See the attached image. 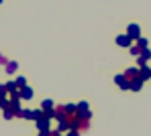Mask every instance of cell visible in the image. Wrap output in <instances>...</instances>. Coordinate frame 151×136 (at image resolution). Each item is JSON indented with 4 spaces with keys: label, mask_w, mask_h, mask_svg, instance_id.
I'll return each mask as SVG.
<instances>
[{
    "label": "cell",
    "mask_w": 151,
    "mask_h": 136,
    "mask_svg": "<svg viewBox=\"0 0 151 136\" xmlns=\"http://www.w3.org/2000/svg\"><path fill=\"white\" fill-rule=\"evenodd\" d=\"M114 83H119L121 89H131V81H129V77L125 73L123 75H114Z\"/></svg>",
    "instance_id": "1"
},
{
    "label": "cell",
    "mask_w": 151,
    "mask_h": 136,
    "mask_svg": "<svg viewBox=\"0 0 151 136\" xmlns=\"http://www.w3.org/2000/svg\"><path fill=\"white\" fill-rule=\"evenodd\" d=\"M127 35H129L131 39H139V37H141V27H139V25H129Z\"/></svg>",
    "instance_id": "2"
},
{
    "label": "cell",
    "mask_w": 151,
    "mask_h": 136,
    "mask_svg": "<svg viewBox=\"0 0 151 136\" xmlns=\"http://www.w3.org/2000/svg\"><path fill=\"white\" fill-rule=\"evenodd\" d=\"M49 116H41L39 120H37V126H39V130L43 132V130H49Z\"/></svg>",
    "instance_id": "3"
},
{
    "label": "cell",
    "mask_w": 151,
    "mask_h": 136,
    "mask_svg": "<svg viewBox=\"0 0 151 136\" xmlns=\"http://www.w3.org/2000/svg\"><path fill=\"white\" fill-rule=\"evenodd\" d=\"M131 41H133V39H131L129 35H121V37L116 39V45H119V47H127V49H129V47H131Z\"/></svg>",
    "instance_id": "4"
},
{
    "label": "cell",
    "mask_w": 151,
    "mask_h": 136,
    "mask_svg": "<svg viewBox=\"0 0 151 136\" xmlns=\"http://www.w3.org/2000/svg\"><path fill=\"white\" fill-rule=\"evenodd\" d=\"M129 81H131V89H133V91H139V89L143 87V79H141L139 75L133 77V79H129Z\"/></svg>",
    "instance_id": "5"
},
{
    "label": "cell",
    "mask_w": 151,
    "mask_h": 136,
    "mask_svg": "<svg viewBox=\"0 0 151 136\" xmlns=\"http://www.w3.org/2000/svg\"><path fill=\"white\" fill-rule=\"evenodd\" d=\"M139 77L143 79V81H147L151 77V69L149 67H145V65H141V71H139Z\"/></svg>",
    "instance_id": "6"
},
{
    "label": "cell",
    "mask_w": 151,
    "mask_h": 136,
    "mask_svg": "<svg viewBox=\"0 0 151 136\" xmlns=\"http://www.w3.org/2000/svg\"><path fill=\"white\" fill-rule=\"evenodd\" d=\"M129 51H131V55L139 57V55H141V47H139V45H131V47H129Z\"/></svg>",
    "instance_id": "7"
},
{
    "label": "cell",
    "mask_w": 151,
    "mask_h": 136,
    "mask_svg": "<svg viewBox=\"0 0 151 136\" xmlns=\"http://www.w3.org/2000/svg\"><path fill=\"white\" fill-rule=\"evenodd\" d=\"M21 98H33V89H31V87H23Z\"/></svg>",
    "instance_id": "8"
},
{
    "label": "cell",
    "mask_w": 151,
    "mask_h": 136,
    "mask_svg": "<svg viewBox=\"0 0 151 136\" xmlns=\"http://www.w3.org/2000/svg\"><path fill=\"white\" fill-rule=\"evenodd\" d=\"M125 75L129 77V79H133V77H137V75H139V71H137V69H127Z\"/></svg>",
    "instance_id": "9"
},
{
    "label": "cell",
    "mask_w": 151,
    "mask_h": 136,
    "mask_svg": "<svg viewBox=\"0 0 151 136\" xmlns=\"http://www.w3.org/2000/svg\"><path fill=\"white\" fill-rule=\"evenodd\" d=\"M141 57H143L145 61H149V59H151V51L147 49V47H145V49H141Z\"/></svg>",
    "instance_id": "10"
},
{
    "label": "cell",
    "mask_w": 151,
    "mask_h": 136,
    "mask_svg": "<svg viewBox=\"0 0 151 136\" xmlns=\"http://www.w3.org/2000/svg\"><path fill=\"white\" fill-rule=\"evenodd\" d=\"M51 108H53V102L51 100H45L43 102V112H51Z\"/></svg>",
    "instance_id": "11"
},
{
    "label": "cell",
    "mask_w": 151,
    "mask_h": 136,
    "mask_svg": "<svg viewBox=\"0 0 151 136\" xmlns=\"http://www.w3.org/2000/svg\"><path fill=\"white\" fill-rule=\"evenodd\" d=\"M137 45H139L141 49H145V47H147V39H143V37H139V39H137Z\"/></svg>",
    "instance_id": "12"
},
{
    "label": "cell",
    "mask_w": 151,
    "mask_h": 136,
    "mask_svg": "<svg viewBox=\"0 0 151 136\" xmlns=\"http://www.w3.org/2000/svg\"><path fill=\"white\" fill-rule=\"evenodd\" d=\"M23 118H29V120H33V112H31V110H25V112H23Z\"/></svg>",
    "instance_id": "13"
},
{
    "label": "cell",
    "mask_w": 151,
    "mask_h": 136,
    "mask_svg": "<svg viewBox=\"0 0 151 136\" xmlns=\"http://www.w3.org/2000/svg\"><path fill=\"white\" fill-rule=\"evenodd\" d=\"M17 85H19V87H25V79H23V77H19V79H17Z\"/></svg>",
    "instance_id": "14"
},
{
    "label": "cell",
    "mask_w": 151,
    "mask_h": 136,
    "mask_svg": "<svg viewBox=\"0 0 151 136\" xmlns=\"http://www.w3.org/2000/svg\"><path fill=\"white\" fill-rule=\"evenodd\" d=\"M137 63H139V65H145V63H147V61H145V59H143V57H141V55H139V57H137Z\"/></svg>",
    "instance_id": "15"
},
{
    "label": "cell",
    "mask_w": 151,
    "mask_h": 136,
    "mask_svg": "<svg viewBox=\"0 0 151 136\" xmlns=\"http://www.w3.org/2000/svg\"><path fill=\"white\" fill-rule=\"evenodd\" d=\"M14 69H17V63H8V71H10V73H12V71H14Z\"/></svg>",
    "instance_id": "16"
},
{
    "label": "cell",
    "mask_w": 151,
    "mask_h": 136,
    "mask_svg": "<svg viewBox=\"0 0 151 136\" xmlns=\"http://www.w3.org/2000/svg\"><path fill=\"white\" fill-rule=\"evenodd\" d=\"M78 110H88V104H86V102H82V104L78 106Z\"/></svg>",
    "instance_id": "17"
},
{
    "label": "cell",
    "mask_w": 151,
    "mask_h": 136,
    "mask_svg": "<svg viewBox=\"0 0 151 136\" xmlns=\"http://www.w3.org/2000/svg\"><path fill=\"white\" fill-rule=\"evenodd\" d=\"M68 136H80V132H78V130H72V132H70Z\"/></svg>",
    "instance_id": "18"
},
{
    "label": "cell",
    "mask_w": 151,
    "mask_h": 136,
    "mask_svg": "<svg viewBox=\"0 0 151 136\" xmlns=\"http://www.w3.org/2000/svg\"><path fill=\"white\" fill-rule=\"evenodd\" d=\"M0 2H2V0H0Z\"/></svg>",
    "instance_id": "19"
},
{
    "label": "cell",
    "mask_w": 151,
    "mask_h": 136,
    "mask_svg": "<svg viewBox=\"0 0 151 136\" xmlns=\"http://www.w3.org/2000/svg\"><path fill=\"white\" fill-rule=\"evenodd\" d=\"M57 136H59V134H57Z\"/></svg>",
    "instance_id": "20"
}]
</instances>
